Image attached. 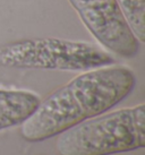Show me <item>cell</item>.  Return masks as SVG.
Listing matches in <instances>:
<instances>
[{"mask_svg":"<svg viewBox=\"0 0 145 155\" xmlns=\"http://www.w3.org/2000/svg\"><path fill=\"white\" fill-rule=\"evenodd\" d=\"M136 86V76L125 66L84 71L40 102L22 124L27 142H43L83 121L106 113Z\"/></svg>","mask_w":145,"mask_h":155,"instance_id":"6da1fadb","label":"cell"},{"mask_svg":"<svg viewBox=\"0 0 145 155\" xmlns=\"http://www.w3.org/2000/svg\"><path fill=\"white\" fill-rule=\"evenodd\" d=\"M60 155H112L145 146V105L102 113L58 135Z\"/></svg>","mask_w":145,"mask_h":155,"instance_id":"7a4b0ae2","label":"cell"},{"mask_svg":"<svg viewBox=\"0 0 145 155\" xmlns=\"http://www.w3.org/2000/svg\"><path fill=\"white\" fill-rule=\"evenodd\" d=\"M116 59L95 44L56 39H25L0 45V68L89 71Z\"/></svg>","mask_w":145,"mask_h":155,"instance_id":"3957f363","label":"cell"},{"mask_svg":"<svg viewBox=\"0 0 145 155\" xmlns=\"http://www.w3.org/2000/svg\"><path fill=\"white\" fill-rule=\"evenodd\" d=\"M87 31L102 47L123 58L138 54L133 34L117 0H68Z\"/></svg>","mask_w":145,"mask_h":155,"instance_id":"277c9868","label":"cell"},{"mask_svg":"<svg viewBox=\"0 0 145 155\" xmlns=\"http://www.w3.org/2000/svg\"><path fill=\"white\" fill-rule=\"evenodd\" d=\"M40 102V96L30 91L0 90V130L22 125Z\"/></svg>","mask_w":145,"mask_h":155,"instance_id":"5b68a950","label":"cell"},{"mask_svg":"<svg viewBox=\"0 0 145 155\" xmlns=\"http://www.w3.org/2000/svg\"><path fill=\"white\" fill-rule=\"evenodd\" d=\"M133 34L140 43L145 41V0H117Z\"/></svg>","mask_w":145,"mask_h":155,"instance_id":"8992f818","label":"cell"}]
</instances>
